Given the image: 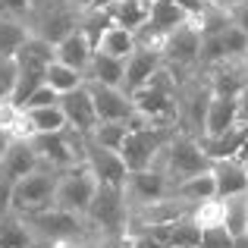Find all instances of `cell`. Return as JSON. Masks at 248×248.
<instances>
[{"instance_id":"cell-37","label":"cell","mask_w":248,"mask_h":248,"mask_svg":"<svg viewBox=\"0 0 248 248\" xmlns=\"http://www.w3.org/2000/svg\"><path fill=\"white\" fill-rule=\"evenodd\" d=\"M69 6H73L76 13H85V10H91V6H94V0H66Z\"/></svg>"},{"instance_id":"cell-25","label":"cell","mask_w":248,"mask_h":248,"mask_svg":"<svg viewBox=\"0 0 248 248\" xmlns=\"http://www.w3.org/2000/svg\"><path fill=\"white\" fill-rule=\"evenodd\" d=\"M113 25H123L129 31H139L141 25L148 22V13H151V3L145 0H116L113 6H107Z\"/></svg>"},{"instance_id":"cell-41","label":"cell","mask_w":248,"mask_h":248,"mask_svg":"<svg viewBox=\"0 0 248 248\" xmlns=\"http://www.w3.org/2000/svg\"><path fill=\"white\" fill-rule=\"evenodd\" d=\"M145 3H154V0H145Z\"/></svg>"},{"instance_id":"cell-34","label":"cell","mask_w":248,"mask_h":248,"mask_svg":"<svg viewBox=\"0 0 248 248\" xmlns=\"http://www.w3.org/2000/svg\"><path fill=\"white\" fill-rule=\"evenodd\" d=\"M173 3H176V6H179V10H182V13H186V16H188V19H198V16H201V13H204V6H207V3H204V0H173Z\"/></svg>"},{"instance_id":"cell-18","label":"cell","mask_w":248,"mask_h":248,"mask_svg":"<svg viewBox=\"0 0 248 248\" xmlns=\"http://www.w3.org/2000/svg\"><path fill=\"white\" fill-rule=\"evenodd\" d=\"M91 54H94V44L85 38V31L79 29V25L54 44V60L66 63V66L79 69V73H85V66L91 63Z\"/></svg>"},{"instance_id":"cell-13","label":"cell","mask_w":248,"mask_h":248,"mask_svg":"<svg viewBox=\"0 0 248 248\" xmlns=\"http://www.w3.org/2000/svg\"><path fill=\"white\" fill-rule=\"evenodd\" d=\"M85 164H88V170L97 176V182L101 186H120L126 182L129 170L126 164H123L120 151H110V148H101L97 141L85 139Z\"/></svg>"},{"instance_id":"cell-10","label":"cell","mask_w":248,"mask_h":248,"mask_svg":"<svg viewBox=\"0 0 248 248\" xmlns=\"http://www.w3.org/2000/svg\"><path fill=\"white\" fill-rule=\"evenodd\" d=\"M123 195H126L129 207L139 211V207H148L160 198H170V195H173V179H170L160 167L129 170L126 182H123Z\"/></svg>"},{"instance_id":"cell-8","label":"cell","mask_w":248,"mask_h":248,"mask_svg":"<svg viewBox=\"0 0 248 248\" xmlns=\"http://www.w3.org/2000/svg\"><path fill=\"white\" fill-rule=\"evenodd\" d=\"M25 25H29V35L57 44L63 35H69L79 25V13L66 0H31Z\"/></svg>"},{"instance_id":"cell-38","label":"cell","mask_w":248,"mask_h":248,"mask_svg":"<svg viewBox=\"0 0 248 248\" xmlns=\"http://www.w3.org/2000/svg\"><path fill=\"white\" fill-rule=\"evenodd\" d=\"M217 6H223V10H232V6H239V3H248V0H214Z\"/></svg>"},{"instance_id":"cell-2","label":"cell","mask_w":248,"mask_h":248,"mask_svg":"<svg viewBox=\"0 0 248 248\" xmlns=\"http://www.w3.org/2000/svg\"><path fill=\"white\" fill-rule=\"evenodd\" d=\"M179 132L176 126H148L139 116L132 120L126 141L120 148V157L126 170H145V167H157L160 154L167 151V145L173 141V135Z\"/></svg>"},{"instance_id":"cell-29","label":"cell","mask_w":248,"mask_h":248,"mask_svg":"<svg viewBox=\"0 0 248 248\" xmlns=\"http://www.w3.org/2000/svg\"><path fill=\"white\" fill-rule=\"evenodd\" d=\"M129 129H132V120L129 123H97L94 132L88 135L91 141H97L101 148H110V151H120L123 141H126Z\"/></svg>"},{"instance_id":"cell-28","label":"cell","mask_w":248,"mask_h":248,"mask_svg":"<svg viewBox=\"0 0 248 248\" xmlns=\"http://www.w3.org/2000/svg\"><path fill=\"white\" fill-rule=\"evenodd\" d=\"M223 201V226L232 236H245L248 226V195H236V198H220Z\"/></svg>"},{"instance_id":"cell-4","label":"cell","mask_w":248,"mask_h":248,"mask_svg":"<svg viewBox=\"0 0 248 248\" xmlns=\"http://www.w3.org/2000/svg\"><path fill=\"white\" fill-rule=\"evenodd\" d=\"M160 57H164V66L176 79H186V76L198 73L201 69V31L195 25V19H186L164 38Z\"/></svg>"},{"instance_id":"cell-9","label":"cell","mask_w":248,"mask_h":248,"mask_svg":"<svg viewBox=\"0 0 248 248\" xmlns=\"http://www.w3.org/2000/svg\"><path fill=\"white\" fill-rule=\"evenodd\" d=\"M97 176L88 170V164H76L69 170H63L60 179H57V195H54V207H63L69 214H79L85 217L91 198L97 192Z\"/></svg>"},{"instance_id":"cell-32","label":"cell","mask_w":248,"mask_h":248,"mask_svg":"<svg viewBox=\"0 0 248 248\" xmlns=\"http://www.w3.org/2000/svg\"><path fill=\"white\" fill-rule=\"evenodd\" d=\"M50 104H60V94H57L50 85H38V88L22 101V107H19V110H29V107H50Z\"/></svg>"},{"instance_id":"cell-1","label":"cell","mask_w":248,"mask_h":248,"mask_svg":"<svg viewBox=\"0 0 248 248\" xmlns=\"http://www.w3.org/2000/svg\"><path fill=\"white\" fill-rule=\"evenodd\" d=\"M135 116L148 126H176V113H179V79L160 66L139 91H132Z\"/></svg>"},{"instance_id":"cell-31","label":"cell","mask_w":248,"mask_h":248,"mask_svg":"<svg viewBox=\"0 0 248 248\" xmlns=\"http://www.w3.org/2000/svg\"><path fill=\"white\" fill-rule=\"evenodd\" d=\"M198 248H236V236L226 226H204Z\"/></svg>"},{"instance_id":"cell-3","label":"cell","mask_w":248,"mask_h":248,"mask_svg":"<svg viewBox=\"0 0 248 248\" xmlns=\"http://www.w3.org/2000/svg\"><path fill=\"white\" fill-rule=\"evenodd\" d=\"M57 179H60V173L50 170V167L31 170L16 186H10V192H6V211L19 214V217H31V214H38V211L54 207Z\"/></svg>"},{"instance_id":"cell-19","label":"cell","mask_w":248,"mask_h":248,"mask_svg":"<svg viewBox=\"0 0 248 248\" xmlns=\"http://www.w3.org/2000/svg\"><path fill=\"white\" fill-rule=\"evenodd\" d=\"M239 123V110H236V97L232 94H211L204 113V132L201 139H214V135H223L226 129H232Z\"/></svg>"},{"instance_id":"cell-17","label":"cell","mask_w":248,"mask_h":248,"mask_svg":"<svg viewBox=\"0 0 248 248\" xmlns=\"http://www.w3.org/2000/svg\"><path fill=\"white\" fill-rule=\"evenodd\" d=\"M201 73H204V79H207L214 94H232L236 97L242 91V85L248 82V63L245 60H226L220 66L201 69Z\"/></svg>"},{"instance_id":"cell-33","label":"cell","mask_w":248,"mask_h":248,"mask_svg":"<svg viewBox=\"0 0 248 248\" xmlns=\"http://www.w3.org/2000/svg\"><path fill=\"white\" fill-rule=\"evenodd\" d=\"M50 248H107V245H104L97 236H85V239H73V242H57Z\"/></svg>"},{"instance_id":"cell-6","label":"cell","mask_w":248,"mask_h":248,"mask_svg":"<svg viewBox=\"0 0 248 248\" xmlns=\"http://www.w3.org/2000/svg\"><path fill=\"white\" fill-rule=\"evenodd\" d=\"M157 167L164 170V173L176 182L188 179V176H198L204 173V170H211V157L204 154V145H201V139H195V135H186V132H176L173 141L167 145V151L160 154Z\"/></svg>"},{"instance_id":"cell-22","label":"cell","mask_w":248,"mask_h":248,"mask_svg":"<svg viewBox=\"0 0 248 248\" xmlns=\"http://www.w3.org/2000/svg\"><path fill=\"white\" fill-rule=\"evenodd\" d=\"M126 79V60H113L107 54H91V63L85 66V82L94 85H110V88H123Z\"/></svg>"},{"instance_id":"cell-21","label":"cell","mask_w":248,"mask_h":248,"mask_svg":"<svg viewBox=\"0 0 248 248\" xmlns=\"http://www.w3.org/2000/svg\"><path fill=\"white\" fill-rule=\"evenodd\" d=\"M0 248H41L25 217L13 211H0Z\"/></svg>"},{"instance_id":"cell-7","label":"cell","mask_w":248,"mask_h":248,"mask_svg":"<svg viewBox=\"0 0 248 248\" xmlns=\"http://www.w3.org/2000/svg\"><path fill=\"white\" fill-rule=\"evenodd\" d=\"M25 223L31 226L35 239L41 242V248H50L57 242H73V239H85L94 236L85 223V217L79 214H69L63 207H47V211H38L31 217H25Z\"/></svg>"},{"instance_id":"cell-5","label":"cell","mask_w":248,"mask_h":248,"mask_svg":"<svg viewBox=\"0 0 248 248\" xmlns=\"http://www.w3.org/2000/svg\"><path fill=\"white\" fill-rule=\"evenodd\" d=\"M85 139L88 135H79L76 129H60V132H38L31 135V148H35L41 167H50L57 173L76 167V164H85Z\"/></svg>"},{"instance_id":"cell-30","label":"cell","mask_w":248,"mask_h":248,"mask_svg":"<svg viewBox=\"0 0 248 248\" xmlns=\"http://www.w3.org/2000/svg\"><path fill=\"white\" fill-rule=\"evenodd\" d=\"M110 25H113V19H110L107 10H85V13H79V29L85 31V38H88L91 44H97V38H101Z\"/></svg>"},{"instance_id":"cell-24","label":"cell","mask_w":248,"mask_h":248,"mask_svg":"<svg viewBox=\"0 0 248 248\" xmlns=\"http://www.w3.org/2000/svg\"><path fill=\"white\" fill-rule=\"evenodd\" d=\"M135 47H139V41H135V31L123 29V25H110V29L104 31L101 38H97V44H94L97 54H107V57H113V60H126V57L132 54Z\"/></svg>"},{"instance_id":"cell-15","label":"cell","mask_w":248,"mask_h":248,"mask_svg":"<svg viewBox=\"0 0 248 248\" xmlns=\"http://www.w3.org/2000/svg\"><path fill=\"white\" fill-rule=\"evenodd\" d=\"M211 176L217 186V198H236L248 195V164L239 157L211 160Z\"/></svg>"},{"instance_id":"cell-27","label":"cell","mask_w":248,"mask_h":248,"mask_svg":"<svg viewBox=\"0 0 248 248\" xmlns=\"http://www.w3.org/2000/svg\"><path fill=\"white\" fill-rule=\"evenodd\" d=\"M44 85H50L57 94H69V91H76V88L85 85V73L66 66V63H60V60H54L44 69Z\"/></svg>"},{"instance_id":"cell-35","label":"cell","mask_w":248,"mask_h":248,"mask_svg":"<svg viewBox=\"0 0 248 248\" xmlns=\"http://www.w3.org/2000/svg\"><path fill=\"white\" fill-rule=\"evenodd\" d=\"M230 19H232V25H236V29H242L245 35H248V3L232 6V10H230Z\"/></svg>"},{"instance_id":"cell-40","label":"cell","mask_w":248,"mask_h":248,"mask_svg":"<svg viewBox=\"0 0 248 248\" xmlns=\"http://www.w3.org/2000/svg\"><path fill=\"white\" fill-rule=\"evenodd\" d=\"M179 248H198V245H179Z\"/></svg>"},{"instance_id":"cell-16","label":"cell","mask_w":248,"mask_h":248,"mask_svg":"<svg viewBox=\"0 0 248 248\" xmlns=\"http://www.w3.org/2000/svg\"><path fill=\"white\" fill-rule=\"evenodd\" d=\"M160 66H164V57H160V50L141 47V44H139V47H135L132 54L126 57V79H123V88H126L129 94H132V91H139Z\"/></svg>"},{"instance_id":"cell-23","label":"cell","mask_w":248,"mask_h":248,"mask_svg":"<svg viewBox=\"0 0 248 248\" xmlns=\"http://www.w3.org/2000/svg\"><path fill=\"white\" fill-rule=\"evenodd\" d=\"M173 195H176L179 201H186L188 207L201 204V201L217 198V186H214L211 170H204V173H198V176H188V179L176 182V186H173Z\"/></svg>"},{"instance_id":"cell-42","label":"cell","mask_w":248,"mask_h":248,"mask_svg":"<svg viewBox=\"0 0 248 248\" xmlns=\"http://www.w3.org/2000/svg\"><path fill=\"white\" fill-rule=\"evenodd\" d=\"M204 3H214V0H204Z\"/></svg>"},{"instance_id":"cell-39","label":"cell","mask_w":248,"mask_h":248,"mask_svg":"<svg viewBox=\"0 0 248 248\" xmlns=\"http://www.w3.org/2000/svg\"><path fill=\"white\" fill-rule=\"evenodd\" d=\"M116 0H94V6H91V10H107V6H113Z\"/></svg>"},{"instance_id":"cell-11","label":"cell","mask_w":248,"mask_h":248,"mask_svg":"<svg viewBox=\"0 0 248 248\" xmlns=\"http://www.w3.org/2000/svg\"><path fill=\"white\" fill-rule=\"evenodd\" d=\"M91 101H94L97 123H129L135 120V104L126 88H110V85H94L85 82Z\"/></svg>"},{"instance_id":"cell-43","label":"cell","mask_w":248,"mask_h":248,"mask_svg":"<svg viewBox=\"0 0 248 248\" xmlns=\"http://www.w3.org/2000/svg\"><path fill=\"white\" fill-rule=\"evenodd\" d=\"M245 63H248V57H245Z\"/></svg>"},{"instance_id":"cell-14","label":"cell","mask_w":248,"mask_h":248,"mask_svg":"<svg viewBox=\"0 0 248 248\" xmlns=\"http://www.w3.org/2000/svg\"><path fill=\"white\" fill-rule=\"evenodd\" d=\"M60 110L66 116V126L76 129L79 135H91L97 126V113H94V101H91L88 88H76L69 94H60Z\"/></svg>"},{"instance_id":"cell-12","label":"cell","mask_w":248,"mask_h":248,"mask_svg":"<svg viewBox=\"0 0 248 248\" xmlns=\"http://www.w3.org/2000/svg\"><path fill=\"white\" fill-rule=\"evenodd\" d=\"M38 167H41V160H38L31 141L29 139H13V145L6 148L3 160H0V188L10 192V186H16L22 176H29Z\"/></svg>"},{"instance_id":"cell-36","label":"cell","mask_w":248,"mask_h":248,"mask_svg":"<svg viewBox=\"0 0 248 248\" xmlns=\"http://www.w3.org/2000/svg\"><path fill=\"white\" fill-rule=\"evenodd\" d=\"M236 110H239V123H248V82L242 85V91L236 94Z\"/></svg>"},{"instance_id":"cell-20","label":"cell","mask_w":248,"mask_h":248,"mask_svg":"<svg viewBox=\"0 0 248 248\" xmlns=\"http://www.w3.org/2000/svg\"><path fill=\"white\" fill-rule=\"evenodd\" d=\"M248 141V123H236L232 129H226L223 135H214V139H201L204 154L211 160H226V157H239Z\"/></svg>"},{"instance_id":"cell-26","label":"cell","mask_w":248,"mask_h":248,"mask_svg":"<svg viewBox=\"0 0 248 248\" xmlns=\"http://www.w3.org/2000/svg\"><path fill=\"white\" fill-rule=\"evenodd\" d=\"M22 113H25V123H29L31 135L66 129V116H63L60 104H50V107H29V110H22Z\"/></svg>"}]
</instances>
